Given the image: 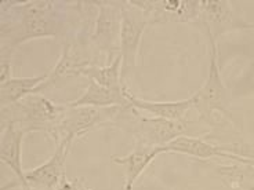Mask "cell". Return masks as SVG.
I'll list each match as a JSON object with an SVG mask.
<instances>
[{"instance_id": "obj_1", "label": "cell", "mask_w": 254, "mask_h": 190, "mask_svg": "<svg viewBox=\"0 0 254 190\" xmlns=\"http://www.w3.org/2000/svg\"><path fill=\"white\" fill-rule=\"evenodd\" d=\"M0 55L14 57L19 46L50 38L64 43L79 29L83 1H1Z\"/></svg>"}, {"instance_id": "obj_2", "label": "cell", "mask_w": 254, "mask_h": 190, "mask_svg": "<svg viewBox=\"0 0 254 190\" xmlns=\"http://www.w3.org/2000/svg\"><path fill=\"white\" fill-rule=\"evenodd\" d=\"M65 105L35 93L7 108H0V127L17 126L25 134L43 133L57 142Z\"/></svg>"}, {"instance_id": "obj_3", "label": "cell", "mask_w": 254, "mask_h": 190, "mask_svg": "<svg viewBox=\"0 0 254 190\" xmlns=\"http://www.w3.org/2000/svg\"><path fill=\"white\" fill-rule=\"evenodd\" d=\"M199 124V121H173L159 117H142L138 109L130 103L126 106H119L111 127L133 137L134 143L165 147L178 137L188 135L190 128Z\"/></svg>"}, {"instance_id": "obj_4", "label": "cell", "mask_w": 254, "mask_h": 190, "mask_svg": "<svg viewBox=\"0 0 254 190\" xmlns=\"http://www.w3.org/2000/svg\"><path fill=\"white\" fill-rule=\"evenodd\" d=\"M209 39L210 46V65L209 75L204 84L190 96L193 109L199 114L197 121L206 127L213 126V116L214 112H220L228 120L235 123V117L232 116L229 106V94L227 87L222 83L218 61H217V40Z\"/></svg>"}, {"instance_id": "obj_5", "label": "cell", "mask_w": 254, "mask_h": 190, "mask_svg": "<svg viewBox=\"0 0 254 190\" xmlns=\"http://www.w3.org/2000/svg\"><path fill=\"white\" fill-rule=\"evenodd\" d=\"M65 106L66 108L58 128V140L56 145L63 142L70 147L77 140L87 135L90 131H94L102 127H111L119 109V105L108 106V108H95V106L70 108L68 105Z\"/></svg>"}, {"instance_id": "obj_6", "label": "cell", "mask_w": 254, "mask_h": 190, "mask_svg": "<svg viewBox=\"0 0 254 190\" xmlns=\"http://www.w3.org/2000/svg\"><path fill=\"white\" fill-rule=\"evenodd\" d=\"M148 26H152L149 14L134 4V1H122V80L126 83V77L135 69L142 35ZM127 84V83H126Z\"/></svg>"}, {"instance_id": "obj_7", "label": "cell", "mask_w": 254, "mask_h": 190, "mask_svg": "<svg viewBox=\"0 0 254 190\" xmlns=\"http://www.w3.org/2000/svg\"><path fill=\"white\" fill-rule=\"evenodd\" d=\"M94 6L97 15L91 42L97 52L105 57V65H109L121 52L122 1H94Z\"/></svg>"}, {"instance_id": "obj_8", "label": "cell", "mask_w": 254, "mask_h": 190, "mask_svg": "<svg viewBox=\"0 0 254 190\" xmlns=\"http://www.w3.org/2000/svg\"><path fill=\"white\" fill-rule=\"evenodd\" d=\"M135 6L149 14L153 25L165 24H190L195 25L200 15L202 1L188 0H135Z\"/></svg>"}, {"instance_id": "obj_9", "label": "cell", "mask_w": 254, "mask_h": 190, "mask_svg": "<svg viewBox=\"0 0 254 190\" xmlns=\"http://www.w3.org/2000/svg\"><path fill=\"white\" fill-rule=\"evenodd\" d=\"M193 26H202L207 38L217 40V38L229 31L235 29H254V25L245 22L232 10L228 1H202V10L196 24Z\"/></svg>"}, {"instance_id": "obj_10", "label": "cell", "mask_w": 254, "mask_h": 190, "mask_svg": "<svg viewBox=\"0 0 254 190\" xmlns=\"http://www.w3.org/2000/svg\"><path fill=\"white\" fill-rule=\"evenodd\" d=\"M70 146L60 142L56 150L46 163L25 171L26 184L33 190H56L66 174V160L70 153Z\"/></svg>"}, {"instance_id": "obj_11", "label": "cell", "mask_w": 254, "mask_h": 190, "mask_svg": "<svg viewBox=\"0 0 254 190\" xmlns=\"http://www.w3.org/2000/svg\"><path fill=\"white\" fill-rule=\"evenodd\" d=\"M163 153H181L190 157H196L200 160H211V158H224L234 163L254 165L253 160H248L232 153L224 152L220 146L204 140L203 137H192V135H181L170 142L169 145L162 147Z\"/></svg>"}, {"instance_id": "obj_12", "label": "cell", "mask_w": 254, "mask_h": 190, "mask_svg": "<svg viewBox=\"0 0 254 190\" xmlns=\"http://www.w3.org/2000/svg\"><path fill=\"white\" fill-rule=\"evenodd\" d=\"M25 135L17 126L0 127V161L8 165L17 177V182L3 186L1 190L26 185L25 171L22 170V141Z\"/></svg>"}, {"instance_id": "obj_13", "label": "cell", "mask_w": 254, "mask_h": 190, "mask_svg": "<svg viewBox=\"0 0 254 190\" xmlns=\"http://www.w3.org/2000/svg\"><path fill=\"white\" fill-rule=\"evenodd\" d=\"M162 147H152L141 143H134V149L126 156H114L112 161L116 164L125 165V190H133L137 179L140 178L142 172L145 171L159 154H162Z\"/></svg>"}, {"instance_id": "obj_14", "label": "cell", "mask_w": 254, "mask_h": 190, "mask_svg": "<svg viewBox=\"0 0 254 190\" xmlns=\"http://www.w3.org/2000/svg\"><path fill=\"white\" fill-rule=\"evenodd\" d=\"M127 91L125 90H111L107 87H102L98 83L89 79L87 87L84 90L82 96L70 102H64L70 108H79V106H95V108H108V106H126L131 102L127 98Z\"/></svg>"}, {"instance_id": "obj_15", "label": "cell", "mask_w": 254, "mask_h": 190, "mask_svg": "<svg viewBox=\"0 0 254 190\" xmlns=\"http://www.w3.org/2000/svg\"><path fill=\"white\" fill-rule=\"evenodd\" d=\"M127 98L135 109L145 110L148 113L153 114V117L166 119V120L187 121L188 120L187 119V112L193 108L190 98L174 102H155L138 98L130 91H127Z\"/></svg>"}, {"instance_id": "obj_16", "label": "cell", "mask_w": 254, "mask_h": 190, "mask_svg": "<svg viewBox=\"0 0 254 190\" xmlns=\"http://www.w3.org/2000/svg\"><path fill=\"white\" fill-rule=\"evenodd\" d=\"M49 73L33 77H11L7 82L0 83V108H7L25 96L35 94L38 87L45 83Z\"/></svg>"}, {"instance_id": "obj_17", "label": "cell", "mask_w": 254, "mask_h": 190, "mask_svg": "<svg viewBox=\"0 0 254 190\" xmlns=\"http://www.w3.org/2000/svg\"><path fill=\"white\" fill-rule=\"evenodd\" d=\"M77 76H84L94 80L102 87L111 90L128 89L122 80V55L118 54L109 65H93L77 72Z\"/></svg>"}, {"instance_id": "obj_18", "label": "cell", "mask_w": 254, "mask_h": 190, "mask_svg": "<svg viewBox=\"0 0 254 190\" xmlns=\"http://www.w3.org/2000/svg\"><path fill=\"white\" fill-rule=\"evenodd\" d=\"M217 172L225 179V184L232 189L254 190V165L242 163L218 165Z\"/></svg>"}, {"instance_id": "obj_19", "label": "cell", "mask_w": 254, "mask_h": 190, "mask_svg": "<svg viewBox=\"0 0 254 190\" xmlns=\"http://www.w3.org/2000/svg\"><path fill=\"white\" fill-rule=\"evenodd\" d=\"M56 190H95L86 188L84 179L83 178H75V179H68V174H64L61 182L58 185Z\"/></svg>"}, {"instance_id": "obj_20", "label": "cell", "mask_w": 254, "mask_h": 190, "mask_svg": "<svg viewBox=\"0 0 254 190\" xmlns=\"http://www.w3.org/2000/svg\"><path fill=\"white\" fill-rule=\"evenodd\" d=\"M19 189H21V190H33L28 184H26V185H22V186H19Z\"/></svg>"}]
</instances>
